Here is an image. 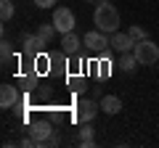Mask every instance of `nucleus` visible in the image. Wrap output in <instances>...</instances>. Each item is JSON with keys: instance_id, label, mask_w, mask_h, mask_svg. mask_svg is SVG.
I'll list each match as a JSON object with an SVG mask.
<instances>
[{"instance_id": "f257e3e1", "label": "nucleus", "mask_w": 159, "mask_h": 148, "mask_svg": "<svg viewBox=\"0 0 159 148\" xmlns=\"http://www.w3.org/2000/svg\"><path fill=\"white\" fill-rule=\"evenodd\" d=\"M119 11L117 6H114L111 0H101L96 6V11H93V24H96V29H101V32L106 34H114L119 32Z\"/></svg>"}, {"instance_id": "f03ea898", "label": "nucleus", "mask_w": 159, "mask_h": 148, "mask_svg": "<svg viewBox=\"0 0 159 148\" xmlns=\"http://www.w3.org/2000/svg\"><path fill=\"white\" fill-rule=\"evenodd\" d=\"M133 53H135V58H138L141 66H154V63L159 61V45L154 40H148V37L141 40V42H135Z\"/></svg>"}, {"instance_id": "7ed1b4c3", "label": "nucleus", "mask_w": 159, "mask_h": 148, "mask_svg": "<svg viewBox=\"0 0 159 148\" xmlns=\"http://www.w3.org/2000/svg\"><path fill=\"white\" fill-rule=\"evenodd\" d=\"M82 45L93 53H103L106 48H111V34L101 32V29H93V32H85L82 34Z\"/></svg>"}, {"instance_id": "20e7f679", "label": "nucleus", "mask_w": 159, "mask_h": 148, "mask_svg": "<svg viewBox=\"0 0 159 148\" xmlns=\"http://www.w3.org/2000/svg\"><path fill=\"white\" fill-rule=\"evenodd\" d=\"M53 24H56L58 34H66V32H74V24H77V19H74L72 8L58 6V8H53Z\"/></svg>"}, {"instance_id": "39448f33", "label": "nucleus", "mask_w": 159, "mask_h": 148, "mask_svg": "<svg viewBox=\"0 0 159 148\" xmlns=\"http://www.w3.org/2000/svg\"><path fill=\"white\" fill-rule=\"evenodd\" d=\"M74 111H77V122H93L98 116V111H101V103L96 98H80Z\"/></svg>"}, {"instance_id": "423d86ee", "label": "nucleus", "mask_w": 159, "mask_h": 148, "mask_svg": "<svg viewBox=\"0 0 159 148\" xmlns=\"http://www.w3.org/2000/svg\"><path fill=\"white\" fill-rule=\"evenodd\" d=\"M53 127H51V122H34V124H29V130H27V135L34 140V146L37 148H45V140L53 135Z\"/></svg>"}, {"instance_id": "0eeeda50", "label": "nucleus", "mask_w": 159, "mask_h": 148, "mask_svg": "<svg viewBox=\"0 0 159 148\" xmlns=\"http://www.w3.org/2000/svg\"><path fill=\"white\" fill-rule=\"evenodd\" d=\"M135 48V40L130 37V32H114L111 34V50L114 53H130Z\"/></svg>"}, {"instance_id": "6e6552de", "label": "nucleus", "mask_w": 159, "mask_h": 148, "mask_svg": "<svg viewBox=\"0 0 159 148\" xmlns=\"http://www.w3.org/2000/svg\"><path fill=\"white\" fill-rule=\"evenodd\" d=\"M21 45H24V53H27L29 58H34L43 48H45V42L40 40L37 32H34V34H21Z\"/></svg>"}, {"instance_id": "1a4fd4ad", "label": "nucleus", "mask_w": 159, "mask_h": 148, "mask_svg": "<svg viewBox=\"0 0 159 148\" xmlns=\"http://www.w3.org/2000/svg\"><path fill=\"white\" fill-rule=\"evenodd\" d=\"M96 146V127L93 122H80V148H93Z\"/></svg>"}, {"instance_id": "9d476101", "label": "nucleus", "mask_w": 159, "mask_h": 148, "mask_svg": "<svg viewBox=\"0 0 159 148\" xmlns=\"http://www.w3.org/2000/svg\"><path fill=\"white\" fill-rule=\"evenodd\" d=\"M19 98L21 95H19V90L13 85H3L0 87V108H13L19 103Z\"/></svg>"}, {"instance_id": "9b49d317", "label": "nucleus", "mask_w": 159, "mask_h": 148, "mask_svg": "<svg viewBox=\"0 0 159 148\" xmlns=\"http://www.w3.org/2000/svg\"><path fill=\"white\" fill-rule=\"evenodd\" d=\"M80 48H85V45L80 42V37H77L74 32L61 34V50H64V53H69V56H77V53H80Z\"/></svg>"}, {"instance_id": "f8f14e48", "label": "nucleus", "mask_w": 159, "mask_h": 148, "mask_svg": "<svg viewBox=\"0 0 159 148\" xmlns=\"http://www.w3.org/2000/svg\"><path fill=\"white\" fill-rule=\"evenodd\" d=\"M101 111L109 114V116L119 114V111H122V98H119V95H103L101 98Z\"/></svg>"}, {"instance_id": "ddd939ff", "label": "nucleus", "mask_w": 159, "mask_h": 148, "mask_svg": "<svg viewBox=\"0 0 159 148\" xmlns=\"http://www.w3.org/2000/svg\"><path fill=\"white\" fill-rule=\"evenodd\" d=\"M56 34H58V29H56V24H37V37L43 42H45V45H51L53 40H56Z\"/></svg>"}, {"instance_id": "4468645a", "label": "nucleus", "mask_w": 159, "mask_h": 148, "mask_svg": "<svg viewBox=\"0 0 159 148\" xmlns=\"http://www.w3.org/2000/svg\"><path fill=\"white\" fill-rule=\"evenodd\" d=\"M119 66H122V72H125V74H133L138 66H141V63H138L135 53L130 50V53H119Z\"/></svg>"}, {"instance_id": "2eb2a0df", "label": "nucleus", "mask_w": 159, "mask_h": 148, "mask_svg": "<svg viewBox=\"0 0 159 148\" xmlns=\"http://www.w3.org/2000/svg\"><path fill=\"white\" fill-rule=\"evenodd\" d=\"M0 19H3V24L13 19V0H3L0 3Z\"/></svg>"}, {"instance_id": "dca6fc26", "label": "nucleus", "mask_w": 159, "mask_h": 148, "mask_svg": "<svg viewBox=\"0 0 159 148\" xmlns=\"http://www.w3.org/2000/svg\"><path fill=\"white\" fill-rule=\"evenodd\" d=\"M11 56H13V45H11V40H3V42H0V58H3V63L11 61Z\"/></svg>"}, {"instance_id": "f3484780", "label": "nucleus", "mask_w": 159, "mask_h": 148, "mask_svg": "<svg viewBox=\"0 0 159 148\" xmlns=\"http://www.w3.org/2000/svg\"><path fill=\"white\" fill-rule=\"evenodd\" d=\"M127 32H130V37H133L135 42H141V40H146V37H148V32H146L143 27H130Z\"/></svg>"}, {"instance_id": "a211bd4d", "label": "nucleus", "mask_w": 159, "mask_h": 148, "mask_svg": "<svg viewBox=\"0 0 159 148\" xmlns=\"http://www.w3.org/2000/svg\"><path fill=\"white\" fill-rule=\"evenodd\" d=\"M21 87H24V90H34V87H37V74L24 77V80H21Z\"/></svg>"}, {"instance_id": "6ab92c4d", "label": "nucleus", "mask_w": 159, "mask_h": 148, "mask_svg": "<svg viewBox=\"0 0 159 148\" xmlns=\"http://www.w3.org/2000/svg\"><path fill=\"white\" fill-rule=\"evenodd\" d=\"M56 3H58V0H34V6L43 8V11H48V8H56Z\"/></svg>"}, {"instance_id": "aec40b11", "label": "nucleus", "mask_w": 159, "mask_h": 148, "mask_svg": "<svg viewBox=\"0 0 159 148\" xmlns=\"http://www.w3.org/2000/svg\"><path fill=\"white\" fill-rule=\"evenodd\" d=\"M101 58H103V56H101ZM109 66H111V63H109V58H103L101 69H98V77H101V80H106V77H109Z\"/></svg>"}, {"instance_id": "412c9836", "label": "nucleus", "mask_w": 159, "mask_h": 148, "mask_svg": "<svg viewBox=\"0 0 159 148\" xmlns=\"http://www.w3.org/2000/svg\"><path fill=\"white\" fill-rule=\"evenodd\" d=\"M66 56H69V53H64V50H61V53H53L51 61H53V63H58V66H64V63H66Z\"/></svg>"}, {"instance_id": "4be33fe9", "label": "nucleus", "mask_w": 159, "mask_h": 148, "mask_svg": "<svg viewBox=\"0 0 159 148\" xmlns=\"http://www.w3.org/2000/svg\"><path fill=\"white\" fill-rule=\"evenodd\" d=\"M58 143H61V137H58L56 132H53V135H51V137L45 140V148H53V146H58Z\"/></svg>"}, {"instance_id": "5701e85b", "label": "nucleus", "mask_w": 159, "mask_h": 148, "mask_svg": "<svg viewBox=\"0 0 159 148\" xmlns=\"http://www.w3.org/2000/svg\"><path fill=\"white\" fill-rule=\"evenodd\" d=\"M19 146H21V148H37V146H34V140H32V137H21V140H19Z\"/></svg>"}]
</instances>
